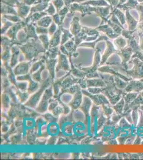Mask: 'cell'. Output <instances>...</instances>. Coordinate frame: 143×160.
<instances>
[{"label":"cell","mask_w":143,"mask_h":160,"mask_svg":"<svg viewBox=\"0 0 143 160\" xmlns=\"http://www.w3.org/2000/svg\"><path fill=\"white\" fill-rule=\"evenodd\" d=\"M82 27L79 24V18L78 17H74L71 23V28L69 29L71 33L73 35H76L82 30Z\"/></svg>","instance_id":"6da1fadb"},{"label":"cell","mask_w":143,"mask_h":160,"mask_svg":"<svg viewBox=\"0 0 143 160\" xmlns=\"http://www.w3.org/2000/svg\"><path fill=\"white\" fill-rule=\"evenodd\" d=\"M60 26H59V28H58V30L55 32L54 34L53 35L52 39L50 41V48L54 47L59 43L60 35H61V32H62V29H61Z\"/></svg>","instance_id":"7a4b0ae2"},{"label":"cell","mask_w":143,"mask_h":160,"mask_svg":"<svg viewBox=\"0 0 143 160\" xmlns=\"http://www.w3.org/2000/svg\"><path fill=\"white\" fill-rule=\"evenodd\" d=\"M16 4L18 8V16L22 18H25L28 13L30 8L28 6H25L24 4H19L18 2H17Z\"/></svg>","instance_id":"3957f363"},{"label":"cell","mask_w":143,"mask_h":160,"mask_svg":"<svg viewBox=\"0 0 143 160\" xmlns=\"http://www.w3.org/2000/svg\"><path fill=\"white\" fill-rule=\"evenodd\" d=\"M107 49H106V50L105 51V52L104 53V54L103 56V57H102V59H101V65L105 62V61L107 60V58L110 56V55L113 52L114 50H114V47L113 46L112 44L110 42L107 41Z\"/></svg>","instance_id":"277c9868"},{"label":"cell","mask_w":143,"mask_h":160,"mask_svg":"<svg viewBox=\"0 0 143 160\" xmlns=\"http://www.w3.org/2000/svg\"><path fill=\"white\" fill-rule=\"evenodd\" d=\"M83 5H91L94 6H109L107 2L104 0H94L89 1L88 2L82 3Z\"/></svg>","instance_id":"5b68a950"},{"label":"cell","mask_w":143,"mask_h":160,"mask_svg":"<svg viewBox=\"0 0 143 160\" xmlns=\"http://www.w3.org/2000/svg\"><path fill=\"white\" fill-rule=\"evenodd\" d=\"M81 93L80 92V91H77L76 93V95H75L74 98H73V102H72V103L71 105L72 108H78V106L80 105L81 104V102L82 100Z\"/></svg>","instance_id":"8992f818"},{"label":"cell","mask_w":143,"mask_h":160,"mask_svg":"<svg viewBox=\"0 0 143 160\" xmlns=\"http://www.w3.org/2000/svg\"><path fill=\"white\" fill-rule=\"evenodd\" d=\"M52 21H53V19L51 17H46L37 22V24L39 26H42L43 28H47L50 23H51Z\"/></svg>","instance_id":"52a82bcc"},{"label":"cell","mask_w":143,"mask_h":160,"mask_svg":"<svg viewBox=\"0 0 143 160\" xmlns=\"http://www.w3.org/2000/svg\"><path fill=\"white\" fill-rule=\"evenodd\" d=\"M127 18L129 25L130 26L129 29H130V30H134L135 28H136V24H137V22L134 20V19L132 18V17L131 16L128 10L127 11Z\"/></svg>","instance_id":"ba28073f"},{"label":"cell","mask_w":143,"mask_h":160,"mask_svg":"<svg viewBox=\"0 0 143 160\" xmlns=\"http://www.w3.org/2000/svg\"><path fill=\"white\" fill-rule=\"evenodd\" d=\"M61 29H62V31H63L64 33V35H63V37H62V41H61L62 44H63L65 42H66V41L69 38H71L73 37V34H70L69 31V30L64 29L62 26H61Z\"/></svg>","instance_id":"9c48e42d"},{"label":"cell","mask_w":143,"mask_h":160,"mask_svg":"<svg viewBox=\"0 0 143 160\" xmlns=\"http://www.w3.org/2000/svg\"><path fill=\"white\" fill-rule=\"evenodd\" d=\"M92 99L94 102V103H96L97 105H100V104H103L104 99H106L104 97L101 96V95H96V96H93L91 97Z\"/></svg>","instance_id":"30bf717a"},{"label":"cell","mask_w":143,"mask_h":160,"mask_svg":"<svg viewBox=\"0 0 143 160\" xmlns=\"http://www.w3.org/2000/svg\"><path fill=\"white\" fill-rule=\"evenodd\" d=\"M113 13L115 14V15H116L119 18L120 20L121 21L120 22H121L122 24L125 23V17H124V15H123V13L121 11H119L118 9H115V10L113 11Z\"/></svg>","instance_id":"8fae6325"},{"label":"cell","mask_w":143,"mask_h":160,"mask_svg":"<svg viewBox=\"0 0 143 160\" xmlns=\"http://www.w3.org/2000/svg\"><path fill=\"white\" fill-rule=\"evenodd\" d=\"M39 38L43 42L44 47L45 48V49H47L49 46V39H48L47 35L44 34L40 35L39 36Z\"/></svg>","instance_id":"7c38bea8"},{"label":"cell","mask_w":143,"mask_h":160,"mask_svg":"<svg viewBox=\"0 0 143 160\" xmlns=\"http://www.w3.org/2000/svg\"><path fill=\"white\" fill-rule=\"evenodd\" d=\"M53 3L54 4V6H56L58 12L64 4L63 0H55L53 1Z\"/></svg>","instance_id":"4fadbf2b"},{"label":"cell","mask_w":143,"mask_h":160,"mask_svg":"<svg viewBox=\"0 0 143 160\" xmlns=\"http://www.w3.org/2000/svg\"><path fill=\"white\" fill-rule=\"evenodd\" d=\"M114 42H116V46L119 48H123L125 46V41L122 38H120L119 39H116Z\"/></svg>","instance_id":"5bb4252c"},{"label":"cell","mask_w":143,"mask_h":160,"mask_svg":"<svg viewBox=\"0 0 143 160\" xmlns=\"http://www.w3.org/2000/svg\"><path fill=\"white\" fill-rule=\"evenodd\" d=\"M36 32L38 34H47L49 31H48L47 29L44 28H40V27L36 26Z\"/></svg>","instance_id":"9a60e30c"},{"label":"cell","mask_w":143,"mask_h":160,"mask_svg":"<svg viewBox=\"0 0 143 160\" xmlns=\"http://www.w3.org/2000/svg\"><path fill=\"white\" fill-rule=\"evenodd\" d=\"M45 12H48V14H49V15H51V16L54 15V13L56 12V10L54 9V6H53L52 4H50L48 9L45 11Z\"/></svg>","instance_id":"2e32d148"},{"label":"cell","mask_w":143,"mask_h":160,"mask_svg":"<svg viewBox=\"0 0 143 160\" xmlns=\"http://www.w3.org/2000/svg\"><path fill=\"white\" fill-rule=\"evenodd\" d=\"M4 17H5L6 18L8 19L9 20H11V21H13V22H17L18 21L19 22H22V20H20V19L17 17L10 16H7V15H5Z\"/></svg>","instance_id":"e0dca14e"},{"label":"cell","mask_w":143,"mask_h":160,"mask_svg":"<svg viewBox=\"0 0 143 160\" xmlns=\"http://www.w3.org/2000/svg\"><path fill=\"white\" fill-rule=\"evenodd\" d=\"M56 25H55L54 22H53L52 24H51V25L50 28L49 29L48 33H49V34L50 35H54V32H56Z\"/></svg>","instance_id":"ac0fdd59"},{"label":"cell","mask_w":143,"mask_h":160,"mask_svg":"<svg viewBox=\"0 0 143 160\" xmlns=\"http://www.w3.org/2000/svg\"><path fill=\"white\" fill-rule=\"evenodd\" d=\"M84 1H85V0H75L74 2H83Z\"/></svg>","instance_id":"d6986e66"},{"label":"cell","mask_w":143,"mask_h":160,"mask_svg":"<svg viewBox=\"0 0 143 160\" xmlns=\"http://www.w3.org/2000/svg\"><path fill=\"white\" fill-rule=\"evenodd\" d=\"M75 0H72V2H74Z\"/></svg>","instance_id":"ffe728a7"},{"label":"cell","mask_w":143,"mask_h":160,"mask_svg":"<svg viewBox=\"0 0 143 160\" xmlns=\"http://www.w3.org/2000/svg\"></svg>","instance_id":"44dd1931"}]
</instances>
